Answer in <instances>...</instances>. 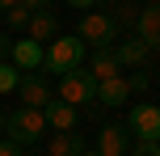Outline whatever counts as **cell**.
<instances>
[{"label":"cell","mask_w":160,"mask_h":156,"mask_svg":"<svg viewBox=\"0 0 160 156\" xmlns=\"http://www.w3.org/2000/svg\"><path fill=\"white\" fill-rule=\"evenodd\" d=\"M17 93H21L25 110H47L51 101H55V97H51V89H47V84H42V80H38L34 72H25V76H21V84H17Z\"/></svg>","instance_id":"cell-9"},{"label":"cell","mask_w":160,"mask_h":156,"mask_svg":"<svg viewBox=\"0 0 160 156\" xmlns=\"http://www.w3.org/2000/svg\"><path fill=\"white\" fill-rule=\"evenodd\" d=\"M88 72H93L97 84H101V80H118L122 68H118V59H114V47L110 51H93V68H88Z\"/></svg>","instance_id":"cell-14"},{"label":"cell","mask_w":160,"mask_h":156,"mask_svg":"<svg viewBox=\"0 0 160 156\" xmlns=\"http://www.w3.org/2000/svg\"><path fill=\"white\" fill-rule=\"evenodd\" d=\"M8 51H13V38H8V34H0V63H8Z\"/></svg>","instance_id":"cell-21"},{"label":"cell","mask_w":160,"mask_h":156,"mask_svg":"<svg viewBox=\"0 0 160 156\" xmlns=\"http://www.w3.org/2000/svg\"><path fill=\"white\" fill-rule=\"evenodd\" d=\"M30 8H25V4H17V8H8V13H4V21H8V30H25V25H30Z\"/></svg>","instance_id":"cell-17"},{"label":"cell","mask_w":160,"mask_h":156,"mask_svg":"<svg viewBox=\"0 0 160 156\" xmlns=\"http://www.w3.org/2000/svg\"><path fill=\"white\" fill-rule=\"evenodd\" d=\"M131 131L127 127H101L97 135V156H131Z\"/></svg>","instance_id":"cell-7"},{"label":"cell","mask_w":160,"mask_h":156,"mask_svg":"<svg viewBox=\"0 0 160 156\" xmlns=\"http://www.w3.org/2000/svg\"><path fill=\"white\" fill-rule=\"evenodd\" d=\"M21 4L30 8V13H47V8H51V0H21Z\"/></svg>","instance_id":"cell-22"},{"label":"cell","mask_w":160,"mask_h":156,"mask_svg":"<svg viewBox=\"0 0 160 156\" xmlns=\"http://www.w3.org/2000/svg\"><path fill=\"white\" fill-rule=\"evenodd\" d=\"M127 131L139 143H160V106H135L127 114Z\"/></svg>","instance_id":"cell-5"},{"label":"cell","mask_w":160,"mask_h":156,"mask_svg":"<svg viewBox=\"0 0 160 156\" xmlns=\"http://www.w3.org/2000/svg\"><path fill=\"white\" fill-rule=\"evenodd\" d=\"M148 84H152V76H148V72H135V76H127V89H131V93H143Z\"/></svg>","instance_id":"cell-18"},{"label":"cell","mask_w":160,"mask_h":156,"mask_svg":"<svg viewBox=\"0 0 160 156\" xmlns=\"http://www.w3.org/2000/svg\"><path fill=\"white\" fill-rule=\"evenodd\" d=\"M114 34H118L114 17H105V13H84V17H80V34H76V38L84 42V47H93V51H110V47H114Z\"/></svg>","instance_id":"cell-3"},{"label":"cell","mask_w":160,"mask_h":156,"mask_svg":"<svg viewBox=\"0 0 160 156\" xmlns=\"http://www.w3.org/2000/svg\"><path fill=\"white\" fill-rule=\"evenodd\" d=\"M110 4H127V0H110Z\"/></svg>","instance_id":"cell-27"},{"label":"cell","mask_w":160,"mask_h":156,"mask_svg":"<svg viewBox=\"0 0 160 156\" xmlns=\"http://www.w3.org/2000/svg\"><path fill=\"white\" fill-rule=\"evenodd\" d=\"M135 38L143 42L148 51H160V4H148V8H139Z\"/></svg>","instance_id":"cell-8"},{"label":"cell","mask_w":160,"mask_h":156,"mask_svg":"<svg viewBox=\"0 0 160 156\" xmlns=\"http://www.w3.org/2000/svg\"><path fill=\"white\" fill-rule=\"evenodd\" d=\"M148 55H152V51H148L143 42L135 38V34H131L127 42H118V47H114V59H118V68H135V72L148 63Z\"/></svg>","instance_id":"cell-11"},{"label":"cell","mask_w":160,"mask_h":156,"mask_svg":"<svg viewBox=\"0 0 160 156\" xmlns=\"http://www.w3.org/2000/svg\"><path fill=\"white\" fill-rule=\"evenodd\" d=\"M17 84H21V72L13 63H0V93H17Z\"/></svg>","instance_id":"cell-16"},{"label":"cell","mask_w":160,"mask_h":156,"mask_svg":"<svg viewBox=\"0 0 160 156\" xmlns=\"http://www.w3.org/2000/svg\"><path fill=\"white\" fill-rule=\"evenodd\" d=\"M21 0H0V13H8V8H17Z\"/></svg>","instance_id":"cell-24"},{"label":"cell","mask_w":160,"mask_h":156,"mask_svg":"<svg viewBox=\"0 0 160 156\" xmlns=\"http://www.w3.org/2000/svg\"><path fill=\"white\" fill-rule=\"evenodd\" d=\"M80 152H84V139H80L76 131L55 135V139H51V148H47V156H80Z\"/></svg>","instance_id":"cell-15"},{"label":"cell","mask_w":160,"mask_h":156,"mask_svg":"<svg viewBox=\"0 0 160 156\" xmlns=\"http://www.w3.org/2000/svg\"><path fill=\"white\" fill-rule=\"evenodd\" d=\"M59 101H68V106H88V101H97V80H93V72L76 68V72L59 76Z\"/></svg>","instance_id":"cell-4"},{"label":"cell","mask_w":160,"mask_h":156,"mask_svg":"<svg viewBox=\"0 0 160 156\" xmlns=\"http://www.w3.org/2000/svg\"><path fill=\"white\" fill-rule=\"evenodd\" d=\"M131 156H160V143H139V148H131Z\"/></svg>","instance_id":"cell-20"},{"label":"cell","mask_w":160,"mask_h":156,"mask_svg":"<svg viewBox=\"0 0 160 156\" xmlns=\"http://www.w3.org/2000/svg\"><path fill=\"white\" fill-rule=\"evenodd\" d=\"M84 51H88V47L76 38V34H59V38L47 47V63H42V68L55 72V76H68V72H76V68H80Z\"/></svg>","instance_id":"cell-1"},{"label":"cell","mask_w":160,"mask_h":156,"mask_svg":"<svg viewBox=\"0 0 160 156\" xmlns=\"http://www.w3.org/2000/svg\"><path fill=\"white\" fill-rule=\"evenodd\" d=\"M4 123H8V114H0V131H4Z\"/></svg>","instance_id":"cell-26"},{"label":"cell","mask_w":160,"mask_h":156,"mask_svg":"<svg viewBox=\"0 0 160 156\" xmlns=\"http://www.w3.org/2000/svg\"><path fill=\"white\" fill-rule=\"evenodd\" d=\"M80 156H97V148H84V152H80Z\"/></svg>","instance_id":"cell-25"},{"label":"cell","mask_w":160,"mask_h":156,"mask_svg":"<svg viewBox=\"0 0 160 156\" xmlns=\"http://www.w3.org/2000/svg\"><path fill=\"white\" fill-rule=\"evenodd\" d=\"M25 38H34L38 47H51V42L59 38V21H55V13H34L30 25H25Z\"/></svg>","instance_id":"cell-10"},{"label":"cell","mask_w":160,"mask_h":156,"mask_svg":"<svg viewBox=\"0 0 160 156\" xmlns=\"http://www.w3.org/2000/svg\"><path fill=\"white\" fill-rule=\"evenodd\" d=\"M8 63H13L17 72H38V68L47 63V47H38L34 38H17L13 51H8Z\"/></svg>","instance_id":"cell-6"},{"label":"cell","mask_w":160,"mask_h":156,"mask_svg":"<svg viewBox=\"0 0 160 156\" xmlns=\"http://www.w3.org/2000/svg\"><path fill=\"white\" fill-rule=\"evenodd\" d=\"M68 4L80 8V13H93V8H97V0H68Z\"/></svg>","instance_id":"cell-23"},{"label":"cell","mask_w":160,"mask_h":156,"mask_svg":"<svg viewBox=\"0 0 160 156\" xmlns=\"http://www.w3.org/2000/svg\"><path fill=\"white\" fill-rule=\"evenodd\" d=\"M127 97H131V89H127V76H118V80H101L97 84V101L101 106H127Z\"/></svg>","instance_id":"cell-13"},{"label":"cell","mask_w":160,"mask_h":156,"mask_svg":"<svg viewBox=\"0 0 160 156\" xmlns=\"http://www.w3.org/2000/svg\"><path fill=\"white\" fill-rule=\"evenodd\" d=\"M42 114H47V127H55L59 135H68V131L76 127V118H80V114H76V106H68V101H59V97L51 101Z\"/></svg>","instance_id":"cell-12"},{"label":"cell","mask_w":160,"mask_h":156,"mask_svg":"<svg viewBox=\"0 0 160 156\" xmlns=\"http://www.w3.org/2000/svg\"><path fill=\"white\" fill-rule=\"evenodd\" d=\"M42 131H47V114H42V110H25V106L13 110V114H8V123H4V135H8V139H17L21 148L38 143Z\"/></svg>","instance_id":"cell-2"},{"label":"cell","mask_w":160,"mask_h":156,"mask_svg":"<svg viewBox=\"0 0 160 156\" xmlns=\"http://www.w3.org/2000/svg\"><path fill=\"white\" fill-rule=\"evenodd\" d=\"M0 156H25V148H21L17 139H8V135H4V139H0Z\"/></svg>","instance_id":"cell-19"}]
</instances>
